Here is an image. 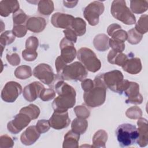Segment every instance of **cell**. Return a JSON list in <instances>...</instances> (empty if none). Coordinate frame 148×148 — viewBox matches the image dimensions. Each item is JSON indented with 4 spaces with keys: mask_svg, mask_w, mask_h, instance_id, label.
<instances>
[{
    "mask_svg": "<svg viewBox=\"0 0 148 148\" xmlns=\"http://www.w3.org/2000/svg\"><path fill=\"white\" fill-rule=\"evenodd\" d=\"M124 92L128 97L125 100L127 103L138 105L142 103L143 97L139 93V85L137 83L129 81Z\"/></svg>",
    "mask_w": 148,
    "mask_h": 148,
    "instance_id": "13",
    "label": "cell"
},
{
    "mask_svg": "<svg viewBox=\"0 0 148 148\" xmlns=\"http://www.w3.org/2000/svg\"><path fill=\"white\" fill-rule=\"evenodd\" d=\"M50 125L55 130H62L66 128L71 123L68 110H54L52 116L49 120Z\"/></svg>",
    "mask_w": 148,
    "mask_h": 148,
    "instance_id": "11",
    "label": "cell"
},
{
    "mask_svg": "<svg viewBox=\"0 0 148 148\" xmlns=\"http://www.w3.org/2000/svg\"><path fill=\"white\" fill-rule=\"evenodd\" d=\"M122 68L124 71L130 74H138L141 71L142 68L141 61L140 58L138 57H133L130 59L128 58L122 66Z\"/></svg>",
    "mask_w": 148,
    "mask_h": 148,
    "instance_id": "20",
    "label": "cell"
},
{
    "mask_svg": "<svg viewBox=\"0 0 148 148\" xmlns=\"http://www.w3.org/2000/svg\"><path fill=\"white\" fill-rule=\"evenodd\" d=\"M55 89L58 95L52 103L54 110L66 111L74 106L76 103V91L71 86L60 80L56 84Z\"/></svg>",
    "mask_w": 148,
    "mask_h": 148,
    "instance_id": "1",
    "label": "cell"
},
{
    "mask_svg": "<svg viewBox=\"0 0 148 148\" xmlns=\"http://www.w3.org/2000/svg\"><path fill=\"white\" fill-rule=\"evenodd\" d=\"M20 112L28 115L31 119V120H34L38 117L40 114V109L36 105L34 104H30L21 108Z\"/></svg>",
    "mask_w": 148,
    "mask_h": 148,
    "instance_id": "31",
    "label": "cell"
},
{
    "mask_svg": "<svg viewBox=\"0 0 148 148\" xmlns=\"http://www.w3.org/2000/svg\"><path fill=\"white\" fill-rule=\"evenodd\" d=\"M74 112L78 118L87 119L90 116V112L84 105H79L74 108Z\"/></svg>",
    "mask_w": 148,
    "mask_h": 148,
    "instance_id": "36",
    "label": "cell"
},
{
    "mask_svg": "<svg viewBox=\"0 0 148 148\" xmlns=\"http://www.w3.org/2000/svg\"><path fill=\"white\" fill-rule=\"evenodd\" d=\"M25 26L28 30L34 33H39L45 29L46 21L42 17H31L27 20Z\"/></svg>",
    "mask_w": 148,
    "mask_h": 148,
    "instance_id": "19",
    "label": "cell"
},
{
    "mask_svg": "<svg viewBox=\"0 0 148 148\" xmlns=\"http://www.w3.org/2000/svg\"><path fill=\"white\" fill-rule=\"evenodd\" d=\"M6 60L12 66H17L20 63V58L18 54L14 53L12 54H6Z\"/></svg>",
    "mask_w": 148,
    "mask_h": 148,
    "instance_id": "46",
    "label": "cell"
},
{
    "mask_svg": "<svg viewBox=\"0 0 148 148\" xmlns=\"http://www.w3.org/2000/svg\"><path fill=\"white\" fill-rule=\"evenodd\" d=\"M110 12L113 17L125 24L133 25L136 23L135 16L127 6L125 1H113L112 3Z\"/></svg>",
    "mask_w": 148,
    "mask_h": 148,
    "instance_id": "5",
    "label": "cell"
},
{
    "mask_svg": "<svg viewBox=\"0 0 148 148\" xmlns=\"http://www.w3.org/2000/svg\"><path fill=\"white\" fill-rule=\"evenodd\" d=\"M61 49V57L66 64L70 63L75 58L77 52L73 42L65 38L62 39L60 43Z\"/></svg>",
    "mask_w": 148,
    "mask_h": 148,
    "instance_id": "14",
    "label": "cell"
},
{
    "mask_svg": "<svg viewBox=\"0 0 148 148\" xmlns=\"http://www.w3.org/2000/svg\"><path fill=\"white\" fill-rule=\"evenodd\" d=\"M15 35L13 34L12 31L8 30L2 33L0 36V44L1 49V55L3 49L5 47L6 45H10L13 43L15 40Z\"/></svg>",
    "mask_w": 148,
    "mask_h": 148,
    "instance_id": "29",
    "label": "cell"
},
{
    "mask_svg": "<svg viewBox=\"0 0 148 148\" xmlns=\"http://www.w3.org/2000/svg\"><path fill=\"white\" fill-rule=\"evenodd\" d=\"M44 86L39 82H34L26 86L23 90V97L28 102H33L39 97Z\"/></svg>",
    "mask_w": 148,
    "mask_h": 148,
    "instance_id": "15",
    "label": "cell"
},
{
    "mask_svg": "<svg viewBox=\"0 0 148 148\" xmlns=\"http://www.w3.org/2000/svg\"><path fill=\"white\" fill-rule=\"evenodd\" d=\"M12 17L13 25H24V24L26 23L27 20L28 19V16L21 9H19L14 13L13 14Z\"/></svg>",
    "mask_w": 148,
    "mask_h": 148,
    "instance_id": "33",
    "label": "cell"
},
{
    "mask_svg": "<svg viewBox=\"0 0 148 148\" xmlns=\"http://www.w3.org/2000/svg\"><path fill=\"white\" fill-rule=\"evenodd\" d=\"M78 2V1H64L63 3L64 5L67 8H72L75 7Z\"/></svg>",
    "mask_w": 148,
    "mask_h": 148,
    "instance_id": "51",
    "label": "cell"
},
{
    "mask_svg": "<svg viewBox=\"0 0 148 148\" xmlns=\"http://www.w3.org/2000/svg\"><path fill=\"white\" fill-rule=\"evenodd\" d=\"M14 145V141L9 136L3 135L0 137V147L1 148H10Z\"/></svg>",
    "mask_w": 148,
    "mask_h": 148,
    "instance_id": "42",
    "label": "cell"
},
{
    "mask_svg": "<svg viewBox=\"0 0 148 148\" xmlns=\"http://www.w3.org/2000/svg\"><path fill=\"white\" fill-rule=\"evenodd\" d=\"M147 18V14H143L140 17L139 20L135 24V29L142 35L146 34L148 31Z\"/></svg>",
    "mask_w": 148,
    "mask_h": 148,
    "instance_id": "32",
    "label": "cell"
},
{
    "mask_svg": "<svg viewBox=\"0 0 148 148\" xmlns=\"http://www.w3.org/2000/svg\"><path fill=\"white\" fill-rule=\"evenodd\" d=\"M21 86L16 82L10 81L6 83L1 91V98L6 102L12 103L16 101L22 92Z\"/></svg>",
    "mask_w": 148,
    "mask_h": 148,
    "instance_id": "9",
    "label": "cell"
},
{
    "mask_svg": "<svg viewBox=\"0 0 148 148\" xmlns=\"http://www.w3.org/2000/svg\"><path fill=\"white\" fill-rule=\"evenodd\" d=\"M127 59L128 57L126 54L123 53H117L113 58L112 64H116L118 66H122Z\"/></svg>",
    "mask_w": 148,
    "mask_h": 148,
    "instance_id": "45",
    "label": "cell"
},
{
    "mask_svg": "<svg viewBox=\"0 0 148 148\" xmlns=\"http://www.w3.org/2000/svg\"><path fill=\"white\" fill-rule=\"evenodd\" d=\"M121 27L117 24H110L108 27V29H107V32H108V34L111 36L116 31H117V29H121Z\"/></svg>",
    "mask_w": 148,
    "mask_h": 148,
    "instance_id": "50",
    "label": "cell"
},
{
    "mask_svg": "<svg viewBox=\"0 0 148 148\" xmlns=\"http://www.w3.org/2000/svg\"><path fill=\"white\" fill-rule=\"evenodd\" d=\"M116 135L121 147H127L134 144L139 136L136 127L128 123L120 125L116 130Z\"/></svg>",
    "mask_w": 148,
    "mask_h": 148,
    "instance_id": "3",
    "label": "cell"
},
{
    "mask_svg": "<svg viewBox=\"0 0 148 148\" xmlns=\"http://www.w3.org/2000/svg\"><path fill=\"white\" fill-rule=\"evenodd\" d=\"M19 3L17 1H1L0 2V14L2 17H8L10 13L19 10Z\"/></svg>",
    "mask_w": 148,
    "mask_h": 148,
    "instance_id": "21",
    "label": "cell"
},
{
    "mask_svg": "<svg viewBox=\"0 0 148 148\" xmlns=\"http://www.w3.org/2000/svg\"><path fill=\"white\" fill-rule=\"evenodd\" d=\"M22 57L26 61H33L38 57V53L36 50L25 49L22 51Z\"/></svg>",
    "mask_w": 148,
    "mask_h": 148,
    "instance_id": "39",
    "label": "cell"
},
{
    "mask_svg": "<svg viewBox=\"0 0 148 148\" xmlns=\"http://www.w3.org/2000/svg\"><path fill=\"white\" fill-rule=\"evenodd\" d=\"M50 125L49 120H39L38 121L36 128L40 134H43L47 132L50 129Z\"/></svg>",
    "mask_w": 148,
    "mask_h": 148,
    "instance_id": "41",
    "label": "cell"
},
{
    "mask_svg": "<svg viewBox=\"0 0 148 148\" xmlns=\"http://www.w3.org/2000/svg\"><path fill=\"white\" fill-rule=\"evenodd\" d=\"M104 9L105 7L102 2L93 1L84 8L83 15L90 25L95 26L98 24L99 17L103 13Z\"/></svg>",
    "mask_w": 148,
    "mask_h": 148,
    "instance_id": "8",
    "label": "cell"
},
{
    "mask_svg": "<svg viewBox=\"0 0 148 148\" xmlns=\"http://www.w3.org/2000/svg\"><path fill=\"white\" fill-rule=\"evenodd\" d=\"M111 37L112 39L124 43V42L127 39V32L121 28L116 31L112 35Z\"/></svg>",
    "mask_w": 148,
    "mask_h": 148,
    "instance_id": "40",
    "label": "cell"
},
{
    "mask_svg": "<svg viewBox=\"0 0 148 148\" xmlns=\"http://www.w3.org/2000/svg\"><path fill=\"white\" fill-rule=\"evenodd\" d=\"M33 75L46 85H50L55 79L52 68L47 64H40L33 70Z\"/></svg>",
    "mask_w": 148,
    "mask_h": 148,
    "instance_id": "10",
    "label": "cell"
},
{
    "mask_svg": "<svg viewBox=\"0 0 148 148\" xmlns=\"http://www.w3.org/2000/svg\"><path fill=\"white\" fill-rule=\"evenodd\" d=\"M66 64L62 59L60 56L56 58V62H55V66L56 68V71L58 75H61L63 69L66 66Z\"/></svg>",
    "mask_w": 148,
    "mask_h": 148,
    "instance_id": "48",
    "label": "cell"
},
{
    "mask_svg": "<svg viewBox=\"0 0 148 148\" xmlns=\"http://www.w3.org/2000/svg\"><path fill=\"white\" fill-rule=\"evenodd\" d=\"M75 17L72 15L66 13L57 12L53 14L51 18V23L56 28L64 29L71 28L72 23Z\"/></svg>",
    "mask_w": 148,
    "mask_h": 148,
    "instance_id": "16",
    "label": "cell"
},
{
    "mask_svg": "<svg viewBox=\"0 0 148 148\" xmlns=\"http://www.w3.org/2000/svg\"><path fill=\"white\" fill-rule=\"evenodd\" d=\"M108 139L107 132L103 130H99L97 131L92 138V144L94 147H106L105 144Z\"/></svg>",
    "mask_w": 148,
    "mask_h": 148,
    "instance_id": "24",
    "label": "cell"
},
{
    "mask_svg": "<svg viewBox=\"0 0 148 148\" xmlns=\"http://www.w3.org/2000/svg\"><path fill=\"white\" fill-rule=\"evenodd\" d=\"M65 38L68 39V40L73 42V43H76L77 41V35L76 33L71 29V28H68L66 29L63 31Z\"/></svg>",
    "mask_w": 148,
    "mask_h": 148,
    "instance_id": "47",
    "label": "cell"
},
{
    "mask_svg": "<svg viewBox=\"0 0 148 148\" xmlns=\"http://www.w3.org/2000/svg\"><path fill=\"white\" fill-rule=\"evenodd\" d=\"M139 136L137 143L140 147H145L148 144V124L147 120L143 117L138 119L137 121Z\"/></svg>",
    "mask_w": 148,
    "mask_h": 148,
    "instance_id": "17",
    "label": "cell"
},
{
    "mask_svg": "<svg viewBox=\"0 0 148 148\" xmlns=\"http://www.w3.org/2000/svg\"><path fill=\"white\" fill-rule=\"evenodd\" d=\"M103 82L107 88L120 94L124 92L129 81L124 79L122 72L119 70H113L102 73Z\"/></svg>",
    "mask_w": 148,
    "mask_h": 148,
    "instance_id": "4",
    "label": "cell"
},
{
    "mask_svg": "<svg viewBox=\"0 0 148 148\" xmlns=\"http://www.w3.org/2000/svg\"><path fill=\"white\" fill-rule=\"evenodd\" d=\"M38 11L45 16L50 15L54 10V3L52 1L42 0L38 2Z\"/></svg>",
    "mask_w": 148,
    "mask_h": 148,
    "instance_id": "28",
    "label": "cell"
},
{
    "mask_svg": "<svg viewBox=\"0 0 148 148\" xmlns=\"http://www.w3.org/2000/svg\"><path fill=\"white\" fill-rule=\"evenodd\" d=\"M130 9L133 13H143L147 10L148 2L147 1L132 0L130 1Z\"/></svg>",
    "mask_w": 148,
    "mask_h": 148,
    "instance_id": "27",
    "label": "cell"
},
{
    "mask_svg": "<svg viewBox=\"0 0 148 148\" xmlns=\"http://www.w3.org/2000/svg\"><path fill=\"white\" fill-rule=\"evenodd\" d=\"M40 134L37 130L36 126L28 127L21 135L20 140L23 145L29 146L34 144L40 137Z\"/></svg>",
    "mask_w": 148,
    "mask_h": 148,
    "instance_id": "18",
    "label": "cell"
},
{
    "mask_svg": "<svg viewBox=\"0 0 148 148\" xmlns=\"http://www.w3.org/2000/svg\"><path fill=\"white\" fill-rule=\"evenodd\" d=\"M56 96V92L52 88H44L40 94V98L43 101H49L53 99Z\"/></svg>",
    "mask_w": 148,
    "mask_h": 148,
    "instance_id": "37",
    "label": "cell"
},
{
    "mask_svg": "<svg viewBox=\"0 0 148 148\" xmlns=\"http://www.w3.org/2000/svg\"><path fill=\"white\" fill-rule=\"evenodd\" d=\"M126 116L131 119H138L142 116V112L140 108L136 106L128 108L125 112Z\"/></svg>",
    "mask_w": 148,
    "mask_h": 148,
    "instance_id": "35",
    "label": "cell"
},
{
    "mask_svg": "<svg viewBox=\"0 0 148 148\" xmlns=\"http://www.w3.org/2000/svg\"><path fill=\"white\" fill-rule=\"evenodd\" d=\"M109 45L113 50L118 53H122L125 49V44L124 42L115 40L113 39H109Z\"/></svg>",
    "mask_w": 148,
    "mask_h": 148,
    "instance_id": "38",
    "label": "cell"
},
{
    "mask_svg": "<svg viewBox=\"0 0 148 148\" xmlns=\"http://www.w3.org/2000/svg\"><path fill=\"white\" fill-rule=\"evenodd\" d=\"M71 28L76 33L77 36L83 35L86 31V23L80 17L74 18L71 24Z\"/></svg>",
    "mask_w": 148,
    "mask_h": 148,
    "instance_id": "26",
    "label": "cell"
},
{
    "mask_svg": "<svg viewBox=\"0 0 148 148\" xmlns=\"http://www.w3.org/2000/svg\"><path fill=\"white\" fill-rule=\"evenodd\" d=\"M87 71L83 65L78 61L66 65L63 69L61 77L65 80L83 81L87 76Z\"/></svg>",
    "mask_w": 148,
    "mask_h": 148,
    "instance_id": "7",
    "label": "cell"
},
{
    "mask_svg": "<svg viewBox=\"0 0 148 148\" xmlns=\"http://www.w3.org/2000/svg\"><path fill=\"white\" fill-rule=\"evenodd\" d=\"M109 38L104 34H100L96 35L93 40V44L95 48L99 51H105L109 49Z\"/></svg>",
    "mask_w": 148,
    "mask_h": 148,
    "instance_id": "23",
    "label": "cell"
},
{
    "mask_svg": "<svg viewBox=\"0 0 148 148\" xmlns=\"http://www.w3.org/2000/svg\"><path fill=\"white\" fill-rule=\"evenodd\" d=\"M77 59L86 69L91 72L98 71L101 67V62L95 53L90 49L82 47L77 51Z\"/></svg>",
    "mask_w": 148,
    "mask_h": 148,
    "instance_id": "6",
    "label": "cell"
},
{
    "mask_svg": "<svg viewBox=\"0 0 148 148\" xmlns=\"http://www.w3.org/2000/svg\"><path fill=\"white\" fill-rule=\"evenodd\" d=\"M143 35L139 33L135 28L130 29L127 32L128 42L131 45H136L142 40Z\"/></svg>",
    "mask_w": 148,
    "mask_h": 148,
    "instance_id": "34",
    "label": "cell"
},
{
    "mask_svg": "<svg viewBox=\"0 0 148 148\" xmlns=\"http://www.w3.org/2000/svg\"><path fill=\"white\" fill-rule=\"evenodd\" d=\"M32 75L31 68L28 65H21L18 66L15 71V76L19 79H27Z\"/></svg>",
    "mask_w": 148,
    "mask_h": 148,
    "instance_id": "30",
    "label": "cell"
},
{
    "mask_svg": "<svg viewBox=\"0 0 148 148\" xmlns=\"http://www.w3.org/2000/svg\"><path fill=\"white\" fill-rule=\"evenodd\" d=\"M93 82L94 87L91 90L84 92L83 99L88 106L96 108L104 103L107 87L103 82L102 73L97 75Z\"/></svg>",
    "mask_w": 148,
    "mask_h": 148,
    "instance_id": "2",
    "label": "cell"
},
{
    "mask_svg": "<svg viewBox=\"0 0 148 148\" xmlns=\"http://www.w3.org/2000/svg\"><path fill=\"white\" fill-rule=\"evenodd\" d=\"M81 86L82 89L85 91H87L91 90L94 86V82L90 79H85L83 81H82Z\"/></svg>",
    "mask_w": 148,
    "mask_h": 148,
    "instance_id": "49",
    "label": "cell"
},
{
    "mask_svg": "<svg viewBox=\"0 0 148 148\" xmlns=\"http://www.w3.org/2000/svg\"><path fill=\"white\" fill-rule=\"evenodd\" d=\"M27 29L24 25H13L12 32L15 36L18 38H22L24 36L27 34Z\"/></svg>",
    "mask_w": 148,
    "mask_h": 148,
    "instance_id": "44",
    "label": "cell"
},
{
    "mask_svg": "<svg viewBox=\"0 0 148 148\" xmlns=\"http://www.w3.org/2000/svg\"><path fill=\"white\" fill-rule=\"evenodd\" d=\"M39 46L38 39L35 36H29L25 42V49L36 50Z\"/></svg>",
    "mask_w": 148,
    "mask_h": 148,
    "instance_id": "43",
    "label": "cell"
},
{
    "mask_svg": "<svg viewBox=\"0 0 148 148\" xmlns=\"http://www.w3.org/2000/svg\"><path fill=\"white\" fill-rule=\"evenodd\" d=\"M31 119L27 114L19 112L14 119L7 124L8 131L14 134L19 133L22 130L26 127L30 123Z\"/></svg>",
    "mask_w": 148,
    "mask_h": 148,
    "instance_id": "12",
    "label": "cell"
},
{
    "mask_svg": "<svg viewBox=\"0 0 148 148\" xmlns=\"http://www.w3.org/2000/svg\"><path fill=\"white\" fill-rule=\"evenodd\" d=\"M88 127V122L84 119L76 118L71 124V130L80 135L83 134Z\"/></svg>",
    "mask_w": 148,
    "mask_h": 148,
    "instance_id": "25",
    "label": "cell"
},
{
    "mask_svg": "<svg viewBox=\"0 0 148 148\" xmlns=\"http://www.w3.org/2000/svg\"><path fill=\"white\" fill-rule=\"evenodd\" d=\"M80 134L73 131H69L64 136L63 141V148H77L79 147V140Z\"/></svg>",
    "mask_w": 148,
    "mask_h": 148,
    "instance_id": "22",
    "label": "cell"
}]
</instances>
